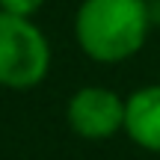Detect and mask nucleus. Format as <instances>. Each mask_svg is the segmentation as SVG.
Instances as JSON below:
<instances>
[{"label": "nucleus", "instance_id": "2", "mask_svg": "<svg viewBox=\"0 0 160 160\" xmlns=\"http://www.w3.org/2000/svg\"><path fill=\"white\" fill-rule=\"evenodd\" d=\"M51 71V45L33 18L0 12V86L33 89Z\"/></svg>", "mask_w": 160, "mask_h": 160}, {"label": "nucleus", "instance_id": "3", "mask_svg": "<svg viewBox=\"0 0 160 160\" xmlns=\"http://www.w3.org/2000/svg\"><path fill=\"white\" fill-rule=\"evenodd\" d=\"M65 119L77 137L101 142L125 131V101L107 86H83L71 95Z\"/></svg>", "mask_w": 160, "mask_h": 160}, {"label": "nucleus", "instance_id": "1", "mask_svg": "<svg viewBox=\"0 0 160 160\" xmlns=\"http://www.w3.org/2000/svg\"><path fill=\"white\" fill-rule=\"evenodd\" d=\"M151 27L145 0H83L74 15V39L95 62H125L142 51Z\"/></svg>", "mask_w": 160, "mask_h": 160}, {"label": "nucleus", "instance_id": "4", "mask_svg": "<svg viewBox=\"0 0 160 160\" xmlns=\"http://www.w3.org/2000/svg\"><path fill=\"white\" fill-rule=\"evenodd\" d=\"M125 133L145 151L160 154V83L131 92L125 101Z\"/></svg>", "mask_w": 160, "mask_h": 160}, {"label": "nucleus", "instance_id": "5", "mask_svg": "<svg viewBox=\"0 0 160 160\" xmlns=\"http://www.w3.org/2000/svg\"><path fill=\"white\" fill-rule=\"evenodd\" d=\"M42 6H45V0H0V12L21 15V18H33Z\"/></svg>", "mask_w": 160, "mask_h": 160}]
</instances>
